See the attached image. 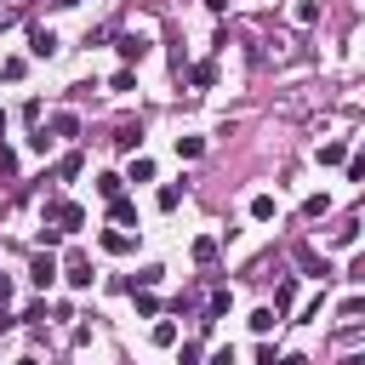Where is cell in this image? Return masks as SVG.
<instances>
[{"label":"cell","mask_w":365,"mask_h":365,"mask_svg":"<svg viewBox=\"0 0 365 365\" xmlns=\"http://www.w3.org/2000/svg\"><path fill=\"white\" fill-rule=\"evenodd\" d=\"M46 228H57V234L86 228V205H74V200H46Z\"/></svg>","instance_id":"obj_1"},{"label":"cell","mask_w":365,"mask_h":365,"mask_svg":"<svg viewBox=\"0 0 365 365\" xmlns=\"http://www.w3.org/2000/svg\"><path fill=\"white\" fill-rule=\"evenodd\" d=\"M57 274H63L74 291H86V285H91V257H86V251H68V257L57 262Z\"/></svg>","instance_id":"obj_2"},{"label":"cell","mask_w":365,"mask_h":365,"mask_svg":"<svg viewBox=\"0 0 365 365\" xmlns=\"http://www.w3.org/2000/svg\"><path fill=\"white\" fill-rule=\"evenodd\" d=\"M29 279H34V291H51V285H57V257L40 251V257L29 262Z\"/></svg>","instance_id":"obj_3"},{"label":"cell","mask_w":365,"mask_h":365,"mask_svg":"<svg viewBox=\"0 0 365 365\" xmlns=\"http://www.w3.org/2000/svg\"><path fill=\"white\" fill-rule=\"evenodd\" d=\"M29 51H34V57H57V34H51L46 23H34V29H29Z\"/></svg>","instance_id":"obj_4"},{"label":"cell","mask_w":365,"mask_h":365,"mask_svg":"<svg viewBox=\"0 0 365 365\" xmlns=\"http://www.w3.org/2000/svg\"><path fill=\"white\" fill-rule=\"evenodd\" d=\"M46 137H51V143H63V137H80V114H68V108H63V114H51Z\"/></svg>","instance_id":"obj_5"},{"label":"cell","mask_w":365,"mask_h":365,"mask_svg":"<svg viewBox=\"0 0 365 365\" xmlns=\"http://www.w3.org/2000/svg\"><path fill=\"white\" fill-rule=\"evenodd\" d=\"M97 245H103V251H108V257H125V251H131V245H137V240H131V234H125V228H108V234H97Z\"/></svg>","instance_id":"obj_6"},{"label":"cell","mask_w":365,"mask_h":365,"mask_svg":"<svg viewBox=\"0 0 365 365\" xmlns=\"http://www.w3.org/2000/svg\"><path fill=\"white\" fill-rule=\"evenodd\" d=\"M143 51H148L143 34H120V57H125V63H143Z\"/></svg>","instance_id":"obj_7"},{"label":"cell","mask_w":365,"mask_h":365,"mask_svg":"<svg viewBox=\"0 0 365 365\" xmlns=\"http://www.w3.org/2000/svg\"><path fill=\"white\" fill-rule=\"evenodd\" d=\"M188 86L211 91V86H217V63H194V68H188Z\"/></svg>","instance_id":"obj_8"},{"label":"cell","mask_w":365,"mask_h":365,"mask_svg":"<svg viewBox=\"0 0 365 365\" xmlns=\"http://www.w3.org/2000/svg\"><path fill=\"white\" fill-rule=\"evenodd\" d=\"M137 143H143V131H137V125H131V120H125V125H120V131H114V148H120V154H131V148H137Z\"/></svg>","instance_id":"obj_9"},{"label":"cell","mask_w":365,"mask_h":365,"mask_svg":"<svg viewBox=\"0 0 365 365\" xmlns=\"http://www.w3.org/2000/svg\"><path fill=\"white\" fill-rule=\"evenodd\" d=\"M108 217H114V222H137V205H131L125 194H114V200H108Z\"/></svg>","instance_id":"obj_10"},{"label":"cell","mask_w":365,"mask_h":365,"mask_svg":"<svg viewBox=\"0 0 365 365\" xmlns=\"http://www.w3.org/2000/svg\"><path fill=\"white\" fill-rule=\"evenodd\" d=\"M291 302H297V279L285 274V279H279V291H274V314H285Z\"/></svg>","instance_id":"obj_11"},{"label":"cell","mask_w":365,"mask_h":365,"mask_svg":"<svg viewBox=\"0 0 365 365\" xmlns=\"http://www.w3.org/2000/svg\"><path fill=\"white\" fill-rule=\"evenodd\" d=\"M348 160V143H319V165H342Z\"/></svg>","instance_id":"obj_12"},{"label":"cell","mask_w":365,"mask_h":365,"mask_svg":"<svg viewBox=\"0 0 365 365\" xmlns=\"http://www.w3.org/2000/svg\"><path fill=\"white\" fill-rule=\"evenodd\" d=\"M177 154H182V160H200V154H205V137H177Z\"/></svg>","instance_id":"obj_13"},{"label":"cell","mask_w":365,"mask_h":365,"mask_svg":"<svg viewBox=\"0 0 365 365\" xmlns=\"http://www.w3.org/2000/svg\"><path fill=\"white\" fill-rule=\"evenodd\" d=\"M131 182H154V160H148V154L131 160Z\"/></svg>","instance_id":"obj_14"},{"label":"cell","mask_w":365,"mask_h":365,"mask_svg":"<svg viewBox=\"0 0 365 365\" xmlns=\"http://www.w3.org/2000/svg\"><path fill=\"white\" fill-rule=\"evenodd\" d=\"M120 188H125V177H114V171H103V177H97V194H103V200H114Z\"/></svg>","instance_id":"obj_15"},{"label":"cell","mask_w":365,"mask_h":365,"mask_svg":"<svg viewBox=\"0 0 365 365\" xmlns=\"http://www.w3.org/2000/svg\"><path fill=\"white\" fill-rule=\"evenodd\" d=\"M325 211H331V200H325V194H308V200H302V217H308V222H314V217H325Z\"/></svg>","instance_id":"obj_16"},{"label":"cell","mask_w":365,"mask_h":365,"mask_svg":"<svg viewBox=\"0 0 365 365\" xmlns=\"http://www.w3.org/2000/svg\"><path fill=\"white\" fill-rule=\"evenodd\" d=\"M274 211H279V205H274V194H257V200H251V217H257V222H268Z\"/></svg>","instance_id":"obj_17"},{"label":"cell","mask_w":365,"mask_h":365,"mask_svg":"<svg viewBox=\"0 0 365 365\" xmlns=\"http://www.w3.org/2000/svg\"><path fill=\"white\" fill-rule=\"evenodd\" d=\"M194 262H217V240H211V234L194 240Z\"/></svg>","instance_id":"obj_18"},{"label":"cell","mask_w":365,"mask_h":365,"mask_svg":"<svg viewBox=\"0 0 365 365\" xmlns=\"http://www.w3.org/2000/svg\"><path fill=\"white\" fill-rule=\"evenodd\" d=\"M274 319H279L274 308H257V314H251V331H257V336H268V331H274Z\"/></svg>","instance_id":"obj_19"},{"label":"cell","mask_w":365,"mask_h":365,"mask_svg":"<svg viewBox=\"0 0 365 365\" xmlns=\"http://www.w3.org/2000/svg\"><path fill=\"white\" fill-rule=\"evenodd\" d=\"M154 348H177V325H171V319L154 325Z\"/></svg>","instance_id":"obj_20"},{"label":"cell","mask_w":365,"mask_h":365,"mask_svg":"<svg viewBox=\"0 0 365 365\" xmlns=\"http://www.w3.org/2000/svg\"><path fill=\"white\" fill-rule=\"evenodd\" d=\"M23 74H29L23 57H6V63H0V80H23Z\"/></svg>","instance_id":"obj_21"},{"label":"cell","mask_w":365,"mask_h":365,"mask_svg":"<svg viewBox=\"0 0 365 365\" xmlns=\"http://www.w3.org/2000/svg\"><path fill=\"white\" fill-rule=\"evenodd\" d=\"M177 205H182V188L165 182V188H160V211H177Z\"/></svg>","instance_id":"obj_22"},{"label":"cell","mask_w":365,"mask_h":365,"mask_svg":"<svg viewBox=\"0 0 365 365\" xmlns=\"http://www.w3.org/2000/svg\"><path fill=\"white\" fill-rule=\"evenodd\" d=\"M131 297H137V314H143V319H154V314H160V302H154V291H131Z\"/></svg>","instance_id":"obj_23"},{"label":"cell","mask_w":365,"mask_h":365,"mask_svg":"<svg viewBox=\"0 0 365 365\" xmlns=\"http://www.w3.org/2000/svg\"><path fill=\"white\" fill-rule=\"evenodd\" d=\"M80 165H86L80 154H63V160H57V177H80Z\"/></svg>","instance_id":"obj_24"},{"label":"cell","mask_w":365,"mask_h":365,"mask_svg":"<svg viewBox=\"0 0 365 365\" xmlns=\"http://www.w3.org/2000/svg\"><path fill=\"white\" fill-rule=\"evenodd\" d=\"M131 86H137V74H131V68H120V74L108 80V91H131Z\"/></svg>","instance_id":"obj_25"},{"label":"cell","mask_w":365,"mask_h":365,"mask_svg":"<svg viewBox=\"0 0 365 365\" xmlns=\"http://www.w3.org/2000/svg\"><path fill=\"white\" fill-rule=\"evenodd\" d=\"M354 240H359V228H354V222H342V228L331 234V245H354Z\"/></svg>","instance_id":"obj_26"},{"label":"cell","mask_w":365,"mask_h":365,"mask_svg":"<svg viewBox=\"0 0 365 365\" xmlns=\"http://www.w3.org/2000/svg\"><path fill=\"white\" fill-rule=\"evenodd\" d=\"M177 365H200V342H182L177 348Z\"/></svg>","instance_id":"obj_27"},{"label":"cell","mask_w":365,"mask_h":365,"mask_svg":"<svg viewBox=\"0 0 365 365\" xmlns=\"http://www.w3.org/2000/svg\"><path fill=\"white\" fill-rule=\"evenodd\" d=\"M205 365H234V348H217V354H211Z\"/></svg>","instance_id":"obj_28"},{"label":"cell","mask_w":365,"mask_h":365,"mask_svg":"<svg viewBox=\"0 0 365 365\" xmlns=\"http://www.w3.org/2000/svg\"><path fill=\"white\" fill-rule=\"evenodd\" d=\"M257 365H279V354L274 348H257Z\"/></svg>","instance_id":"obj_29"},{"label":"cell","mask_w":365,"mask_h":365,"mask_svg":"<svg viewBox=\"0 0 365 365\" xmlns=\"http://www.w3.org/2000/svg\"><path fill=\"white\" fill-rule=\"evenodd\" d=\"M6 297H11V279H6V274H0V302H6Z\"/></svg>","instance_id":"obj_30"},{"label":"cell","mask_w":365,"mask_h":365,"mask_svg":"<svg viewBox=\"0 0 365 365\" xmlns=\"http://www.w3.org/2000/svg\"><path fill=\"white\" fill-rule=\"evenodd\" d=\"M205 6H211V11H228V0H205Z\"/></svg>","instance_id":"obj_31"},{"label":"cell","mask_w":365,"mask_h":365,"mask_svg":"<svg viewBox=\"0 0 365 365\" xmlns=\"http://www.w3.org/2000/svg\"><path fill=\"white\" fill-rule=\"evenodd\" d=\"M17 365H40V359H17Z\"/></svg>","instance_id":"obj_32"},{"label":"cell","mask_w":365,"mask_h":365,"mask_svg":"<svg viewBox=\"0 0 365 365\" xmlns=\"http://www.w3.org/2000/svg\"><path fill=\"white\" fill-rule=\"evenodd\" d=\"M0 131H6V114H0Z\"/></svg>","instance_id":"obj_33"}]
</instances>
